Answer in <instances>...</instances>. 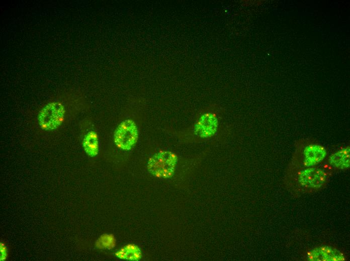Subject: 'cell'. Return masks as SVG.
Segmentation results:
<instances>
[{
    "mask_svg": "<svg viewBox=\"0 0 350 261\" xmlns=\"http://www.w3.org/2000/svg\"><path fill=\"white\" fill-rule=\"evenodd\" d=\"M327 148L312 138H303L294 143V150L287 168H305L317 166L326 159Z\"/></svg>",
    "mask_w": 350,
    "mask_h": 261,
    "instance_id": "7a4b0ae2",
    "label": "cell"
},
{
    "mask_svg": "<svg viewBox=\"0 0 350 261\" xmlns=\"http://www.w3.org/2000/svg\"><path fill=\"white\" fill-rule=\"evenodd\" d=\"M138 138L137 126L134 120L126 119L117 126L114 134V141L119 149L129 151L137 143Z\"/></svg>",
    "mask_w": 350,
    "mask_h": 261,
    "instance_id": "5b68a950",
    "label": "cell"
},
{
    "mask_svg": "<svg viewBox=\"0 0 350 261\" xmlns=\"http://www.w3.org/2000/svg\"><path fill=\"white\" fill-rule=\"evenodd\" d=\"M65 109L60 102L48 103L39 112L37 119L41 129L52 130L58 128L64 120Z\"/></svg>",
    "mask_w": 350,
    "mask_h": 261,
    "instance_id": "277c9868",
    "label": "cell"
},
{
    "mask_svg": "<svg viewBox=\"0 0 350 261\" xmlns=\"http://www.w3.org/2000/svg\"><path fill=\"white\" fill-rule=\"evenodd\" d=\"M115 254L119 258L129 260H138L142 256L140 248L137 245L131 244L120 249Z\"/></svg>",
    "mask_w": 350,
    "mask_h": 261,
    "instance_id": "9c48e42d",
    "label": "cell"
},
{
    "mask_svg": "<svg viewBox=\"0 0 350 261\" xmlns=\"http://www.w3.org/2000/svg\"><path fill=\"white\" fill-rule=\"evenodd\" d=\"M82 146L85 153L90 157L96 156L99 152V140L97 133L94 131L89 132L84 136Z\"/></svg>",
    "mask_w": 350,
    "mask_h": 261,
    "instance_id": "ba28073f",
    "label": "cell"
},
{
    "mask_svg": "<svg viewBox=\"0 0 350 261\" xmlns=\"http://www.w3.org/2000/svg\"><path fill=\"white\" fill-rule=\"evenodd\" d=\"M347 257L345 253L335 247L321 245L307 251L305 260L308 261H344Z\"/></svg>",
    "mask_w": 350,
    "mask_h": 261,
    "instance_id": "8992f818",
    "label": "cell"
},
{
    "mask_svg": "<svg viewBox=\"0 0 350 261\" xmlns=\"http://www.w3.org/2000/svg\"><path fill=\"white\" fill-rule=\"evenodd\" d=\"M324 162L334 173L349 169L350 148L349 145H341L328 154Z\"/></svg>",
    "mask_w": 350,
    "mask_h": 261,
    "instance_id": "52a82bcc",
    "label": "cell"
},
{
    "mask_svg": "<svg viewBox=\"0 0 350 261\" xmlns=\"http://www.w3.org/2000/svg\"><path fill=\"white\" fill-rule=\"evenodd\" d=\"M1 252H2V254H1V255H2V257L1 258L2 259V258H4V255L6 257V255L7 254L6 248L5 246H4L3 245H2V246H1Z\"/></svg>",
    "mask_w": 350,
    "mask_h": 261,
    "instance_id": "30bf717a",
    "label": "cell"
},
{
    "mask_svg": "<svg viewBox=\"0 0 350 261\" xmlns=\"http://www.w3.org/2000/svg\"><path fill=\"white\" fill-rule=\"evenodd\" d=\"M177 161V156L174 153L160 151L149 159L147 169L151 174L156 177L167 178L173 175Z\"/></svg>",
    "mask_w": 350,
    "mask_h": 261,
    "instance_id": "3957f363",
    "label": "cell"
},
{
    "mask_svg": "<svg viewBox=\"0 0 350 261\" xmlns=\"http://www.w3.org/2000/svg\"><path fill=\"white\" fill-rule=\"evenodd\" d=\"M334 173L324 161L305 168H286L283 178L285 188L293 195L312 194L327 186Z\"/></svg>",
    "mask_w": 350,
    "mask_h": 261,
    "instance_id": "6da1fadb",
    "label": "cell"
}]
</instances>
